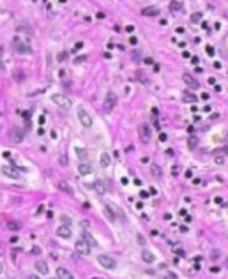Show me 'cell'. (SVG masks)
I'll list each match as a JSON object with an SVG mask.
<instances>
[{"mask_svg":"<svg viewBox=\"0 0 228 279\" xmlns=\"http://www.w3.org/2000/svg\"><path fill=\"white\" fill-rule=\"evenodd\" d=\"M182 80H184V83H186L189 88H193V90L200 88V83H198V80H196L193 74H189V72H184V74H182Z\"/></svg>","mask_w":228,"mask_h":279,"instance_id":"obj_7","label":"cell"},{"mask_svg":"<svg viewBox=\"0 0 228 279\" xmlns=\"http://www.w3.org/2000/svg\"><path fill=\"white\" fill-rule=\"evenodd\" d=\"M51 279H58V278H51Z\"/></svg>","mask_w":228,"mask_h":279,"instance_id":"obj_54","label":"cell"},{"mask_svg":"<svg viewBox=\"0 0 228 279\" xmlns=\"http://www.w3.org/2000/svg\"><path fill=\"white\" fill-rule=\"evenodd\" d=\"M196 143H198V138H196V136H191V138H189V141H188L189 148H194V147H196Z\"/></svg>","mask_w":228,"mask_h":279,"instance_id":"obj_26","label":"cell"},{"mask_svg":"<svg viewBox=\"0 0 228 279\" xmlns=\"http://www.w3.org/2000/svg\"><path fill=\"white\" fill-rule=\"evenodd\" d=\"M39 253H41V249H39L37 245H36V247H32V254H39Z\"/></svg>","mask_w":228,"mask_h":279,"instance_id":"obj_39","label":"cell"},{"mask_svg":"<svg viewBox=\"0 0 228 279\" xmlns=\"http://www.w3.org/2000/svg\"><path fill=\"white\" fill-rule=\"evenodd\" d=\"M193 184H194V186H198V184H202V180H200V178H194V180H193Z\"/></svg>","mask_w":228,"mask_h":279,"instance_id":"obj_50","label":"cell"},{"mask_svg":"<svg viewBox=\"0 0 228 279\" xmlns=\"http://www.w3.org/2000/svg\"><path fill=\"white\" fill-rule=\"evenodd\" d=\"M12 46H14V50H18L20 53H23V55H27V53H32V48L28 46V44H25L21 39H18V37H14V41H12Z\"/></svg>","mask_w":228,"mask_h":279,"instance_id":"obj_6","label":"cell"},{"mask_svg":"<svg viewBox=\"0 0 228 279\" xmlns=\"http://www.w3.org/2000/svg\"><path fill=\"white\" fill-rule=\"evenodd\" d=\"M12 136H14V141H21V138H23V134H21L20 131H14Z\"/></svg>","mask_w":228,"mask_h":279,"instance_id":"obj_28","label":"cell"},{"mask_svg":"<svg viewBox=\"0 0 228 279\" xmlns=\"http://www.w3.org/2000/svg\"><path fill=\"white\" fill-rule=\"evenodd\" d=\"M2 173L5 177H9V178H14V180L20 178V172L16 168H12V166H2Z\"/></svg>","mask_w":228,"mask_h":279,"instance_id":"obj_9","label":"cell"},{"mask_svg":"<svg viewBox=\"0 0 228 279\" xmlns=\"http://www.w3.org/2000/svg\"><path fill=\"white\" fill-rule=\"evenodd\" d=\"M142 260H143L145 263H154L156 256H154V253H152V251H149V249H145V251L142 253Z\"/></svg>","mask_w":228,"mask_h":279,"instance_id":"obj_14","label":"cell"},{"mask_svg":"<svg viewBox=\"0 0 228 279\" xmlns=\"http://www.w3.org/2000/svg\"><path fill=\"white\" fill-rule=\"evenodd\" d=\"M138 242H140V244H145V239H143L142 235H138Z\"/></svg>","mask_w":228,"mask_h":279,"instance_id":"obj_47","label":"cell"},{"mask_svg":"<svg viewBox=\"0 0 228 279\" xmlns=\"http://www.w3.org/2000/svg\"><path fill=\"white\" fill-rule=\"evenodd\" d=\"M126 32H127V34H133V32H134V27H133V25L126 27Z\"/></svg>","mask_w":228,"mask_h":279,"instance_id":"obj_35","label":"cell"},{"mask_svg":"<svg viewBox=\"0 0 228 279\" xmlns=\"http://www.w3.org/2000/svg\"><path fill=\"white\" fill-rule=\"evenodd\" d=\"M83 60H87V55H81V57H76V58H75V64H81Z\"/></svg>","mask_w":228,"mask_h":279,"instance_id":"obj_31","label":"cell"},{"mask_svg":"<svg viewBox=\"0 0 228 279\" xmlns=\"http://www.w3.org/2000/svg\"><path fill=\"white\" fill-rule=\"evenodd\" d=\"M173 154H175V152H173V150H172V148H168V150H166V156H170V157H172V156H173Z\"/></svg>","mask_w":228,"mask_h":279,"instance_id":"obj_45","label":"cell"},{"mask_svg":"<svg viewBox=\"0 0 228 279\" xmlns=\"http://www.w3.org/2000/svg\"><path fill=\"white\" fill-rule=\"evenodd\" d=\"M110 163H112L110 154H101V157H99V164H101V168H108Z\"/></svg>","mask_w":228,"mask_h":279,"instance_id":"obj_15","label":"cell"},{"mask_svg":"<svg viewBox=\"0 0 228 279\" xmlns=\"http://www.w3.org/2000/svg\"><path fill=\"white\" fill-rule=\"evenodd\" d=\"M172 173H173V175H179V166H173V170H172Z\"/></svg>","mask_w":228,"mask_h":279,"instance_id":"obj_44","label":"cell"},{"mask_svg":"<svg viewBox=\"0 0 228 279\" xmlns=\"http://www.w3.org/2000/svg\"><path fill=\"white\" fill-rule=\"evenodd\" d=\"M94 189H96V193L101 194V196L106 193V187H104V184H103L101 180H96V182H94Z\"/></svg>","mask_w":228,"mask_h":279,"instance_id":"obj_17","label":"cell"},{"mask_svg":"<svg viewBox=\"0 0 228 279\" xmlns=\"http://www.w3.org/2000/svg\"><path fill=\"white\" fill-rule=\"evenodd\" d=\"M57 187H58L60 191L67 193V194H73V193H75V191H73V187L69 186V182H66V180H60V182H57Z\"/></svg>","mask_w":228,"mask_h":279,"instance_id":"obj_12","label":"cell"},{"mask_svg":"<svg viewBox=\"0 0 228 279\" xmlns=\"http://www.w3.org/2000/svg\"><path fill=\"white\" fill-rule=\"evenodd\" d=\"M78 118H80V124L83 127H92V117L88 115V111L85 108H78Z\"/></svg>","mask_w":228,"mask_h":279,"instance_id":"obj_2","label":"cell"},{"mask_svg":"<svg viewBox=\"0 0 228 279\" xmlns=\"http://www.w3.org/2000/svg\"><path fill=\"white\" fill-rule=\"evenodd\" d=\"M60 164H64V166L67 164V156H66V154H62V157H60Z\"/></svg>","mask_w":228,"mask_h":279,"instance_id":"obj_33","label":"cell"},{"mask_svg":"<svg viewBox=\"0 0 228 279\" xmlns=\"http://www.w3.org/2000/svg\"><path fill=\"white\" fill-rule=\"evenodd\" d=\"M210 258H212V260L219 258V251H212V253H210Z\"/></svg>","mask_w":228,"mask_h":279,"instance_id":"obj_34","label":"cell"},{"mask_svg":"<svg viewBox=\"0 0 228 279\" xmlns=\"http://www.w3.org/2000/svg\"><path fill=\"white\" fill-rule=\"evenodd\" d=\"M152 175H154V177H159V175H161V168H159L157 164L152 166Z\"/></svg>","mask_w":228,"mask_h":279,"instance_id":"obj_27","label":"cell"},{"mask_svg":"<svg viewBox=\"0 0 228 279\" xmlns=\"http://www.w3.org/2000/svg\"><path fill=\"white\" fill-rule=\"evenodd\" d=\"M168 7H170V11H172V12H175V11H180V9H182V4H180V2H177V0H173V2H170V5H168Z\"/></svg>","mask_w":228,"mask_h":279,"instance_id":"obj_19","label":"cell"},{"mask_svg":"<svg viewBox=\"0 0 228 279\" xmlns=\"http://www.w3.org/2000/svg\"><path fill=\"white\" fill-rule=\"evenodd\" d=\"M76 154H78V157H80V159H87V157H88V152H87L85 148H81V147H78V148H76Z\"/></svg>","mask_w":228,"mask_h":279,"instance_id":"obj_22","label":"cell"},{"mask_svg":"<svg viewBox=\"0 0 228 279\" xmlns=\"http://www.w3.org/2000/svg\"><path fill=\"white\" fill-rule=\"evenodd\" d=\"M184 101H188V103H196V101H198V97H196L194 94L188 92V94H184Z\"/></svg>","mask_w":228,"mask_h":279,"instance_id":"obj_23","label":"cell"},{"mask_svg":"<svg viewBox=\"0 0 228 279\" xmlns=\"http://www.w3.org/2000/svg\"><path fill=\"white\" fill-rule=\"evenodd\" d=\"M140 196H142V198H149V193H147V191H142Z\"/></svg>","mask_w":228,"mask_h":279,"instance_id":"obj_43","label":"cell"},{"mask_svg":"<svg viewBox=\"0 0 228 279\" xmlns=\"http://www.w3.org/2000/svg\"><path fill=\"white\" fill-rule=\"evenodd\" d=\"M97 261H99L101 267H104V269H108V270H112V269L117 267V261H115L112 256H108V254H99V256H97Z\"/></svg>","mask_w":228,"mask_h":279,"instance_id":"obj_4","label":"cell"},{"mask_svg":"<svg viewBox=\"0 0 228 279\" xmlns=\"http://www.w3.org/2000/svg\"><path fill=\"white\" fill-rule=\"evenodd\" d=\"M175 253H177V256H180V258H182V256H186V253H184V251H182V249H177V251H175Z\"/></svg>","mask_w":228,"mask_h":279,"instance_id":"obj_38","label":"cell"},{"mask_svg":"<svg viewBox=\"0 0 228 279\" xmlns=\"http://www.w3.org/2000/svg\"><path fill=\"white\" fill-rule=\"evenodd\" d=\"M34 267H36V272H37V274H44V276L48 274V265H46L44 261H36Z\"/></svg>","mask_w":228,"mask_h":279,"instance_id":"obj_16","label":"cell"},{"mask_svg":"<svg viewBox=\"0 0 228 279\" xmlns=\"http://www.w3.org/2000/svg\"><path fill=\"white\" fill-rule=\"evenodd\" d=\"M2 270H4V265H2V261H0V276H2Z\"/></svg>","mask_w":228,"mask_h":279,"instance_id":"obj_53","label":"cell"},{"mask_svg":"<svg viewBox=\"0 0 228 279\" xmlns=\"http://www.w3.org/2000/svg\"><path fill=\"white\" fill-rule=\"evenodd\" d=\"M159 141H163V143H164V141H168V136H166V133H161V134H159Z\"/></svg>","mask_w":228,"mask_h":279,"instance_id":"obj_32","label":"cell"},{"mask_svg":"<svg viewBox=\"0 0 228 279\" xmlns=\"http://www.w3.org/2000/svg\"><path fill=\"white\" fill-rule=\"evenodd\" d=\"M62 221H64L66 224H69V217H67V215H62Z\"/></svg>","mask_w":228,"mask_h":279,"instance_id":"obj_46","label":"cell"},{"mask_svg":"<svg viewBox=\"0 0 228 279\" xmlns=\"http://www.w3.org/2000/svg\"><path fill=\"white\" fill-rule=\"evenodd\" d=\"M142 14L143 16H157L159 14V9L154 7V5H149V7H143L142 9Z\"/></svg>","mask_w":228,"mask_h":279,"instance_id":"obj_13","label":"cell"},{"mask_svg":"<svg viewBox=\"0 0 228 279\" xmlns=\"http://www.w3.org/2000/svg\"><path fill=\"white\" fill-rule=\"evenodd\" d=\"M115 106H117V96H115L113 92H108L106 94V97H104V103H103V108H104V111L106 113H110V111H113Z\"/></svg>","mask_w":228,"mask_h":279,"instance_id":"obj_3","label":"cell"},{"mask_svg":"<svg viewBox=\"0 0 228 279\" xmlns=\"http://www.w3.org/2000/svg\"><path fill=\"white\" fill-rule=\"evenodd\" d=\"M166 279H177V276H175V274H168V276H166Z\"/></svg>","mask_w":228,"mask_h":279,"instance_id":"obj_51","label":"cell"},{"mask_svg":"<svg viewBox=\"0 0 228 279\" xmlns=\"http://www.w3.org/2000/svg\"><path fill=\"white\" fill-rule=\"evenodd\" d=\"M81 48H83V42H81V41H78V42L75 44V48H73V55H75L78 50H81Z\"/></svg>","mask_w":228,"mask_h":279,"instance_id":"obj_29","label":"cell"},{"mask_svg":"<svg viewBox=\"0 0 228 279\" xmlns=\"http://www.w3.org/2000/svg\"><path fill=\"white\" fill-rule=\"evenodd\" d=\"M28 279H39V278H37V274H30V276H28Z\"/></svg>","mask_w":228,"mask_h":279,"instance_id":"obj_52","label":"cell"},{"mask_svg":"<svg viewBox=\"0 0 228 279\" xmlns=\"http://www.w3.org/2000/svg\"><path fill=\"white\" fill-rule=\"evenodd\" d=\"M75 249L78 254H81V256H88V253H90V244L85 240V239H78L75 244Z\"/></svg>","mask_w":228,"mask_h":279,"instance_id":"obj_5","label":"cell"},{"mask_svg":"<svg viewBox=\"0 0 228 279\" xmlns=\"http://www.w3.org/2000/svg\"><path fill=\"white\" fill-rule=\"evenodd\" d=\"M7 228H9L11 232H18V230L21 228V224H20L18 221H9V223H7Z\"/></svg>","mask_w":228,"mask_h":279,"instance_id":"obj_20","label":"cell"},{"mask_svg":"<svg viewBox=\"0 0 228 279\" xmlns=\"http://www.w3.org/2000/svg\"><path fill=\"white\" fill-rule=\"evenodd\" d=\"M51 101L58 106V108H62V110H71V106H73L71 99L66 97V96H62V94H53V96H51Z\"/></svg>","mask_w":228,"mask_h":279,"instance_id":"obj_1","label":"cell"},{"mask_svg":"<svg viewBox=\"0 0 228 279\" xmlns=\"http://www.w3.org/2000/svg\"><path fill=\"white\" fill-rule=\"evenodd\" d=\"M83 239H85V240H87V242H88V244H96V242H94V240H92V237H90V235H88V233H83Z\"/></svg>","mask_w":228,"mask_h":279,"instance_id":"obj_30","label":"cell"},{"mask_svg":"<svg viewBox=\"0 0 228 279\" xmlns=\"http://www.w3.org/2000/svg\"><path fill=\"white\" fill-rule=\"evenodd\" d=\"M138 134H140V138L143 140V141H149L151 140V129H149V126L147 124H142L138 127Z\"/></svg>","mask_w":228,"mask_h":279,"instance_id":"obj_10","label":"cell"},{"mask_svg":"<svg viewBox=\"0 0 228 279\" xmlns=\"http://www.w3.org/2000/svg\"><path fill=\"white\" fill-rule=\"evenodd\" d=\"M191 175H193V172H191V170H186V178H191Z\"/></svg>","mask_w":228,"mask_h":279,"instance_id":"obj_48","label":"cell"},{"mask_svg":"<svg viewBox=\"0 0 228 279\" xmlns=\"http://www.w3.org/2000/svg\"><path fill=\"white\" fill-rule=\"evenodd\" d=\"M210 272H212V274H218V272H219V267H210Z\"/></svg>","mask_w":228,"mask_h":279,"instance_id":"obj_42","label":"cell"},{"mask_svg":"<svg viewBox=\"0 0 228 279\" xmlns=\"http://www.w3.org/2000/svg\"><path fill=\"white\" fill-rule=\"evenodd\" d=\"M129 42H131V44H136V42H138V39H136L134 35H131V37H129Z\"/></svg>","mask_w":228,"mask_h":279,"instance_id":"obj_36","label":"cell"},{"mask_svg":"<svg viewBox=\"0 0 228 279\" xmlns=\"http://www.w3.org/2000/svg\"><path fill=\"white\" fill-rule=\"evenodd\" d=\"M202 99H203V101H209V99H210V96H209V94H205V92H203V94H202Z\"/></svg>","mask_w":228,"mask_h":279,"instance_id":"obj_40","label":"cell"},{"mask_svg":"<svg viewBox=\"0 0 228 279\" xmlns=\"http://www.w3.org/2000/svg\"><path fill=\"white\" fill-rule=\"evenodd\" d=\"M96 16H97V18H99V20H103V18H104V12H97V14H96Z\"/></svg>","mask_w":228,"mask_h":279,"instance_id":"obj_49","label":"cell"},{"mask_svg":"<svg viewBox=\"0 0 228 279\" xmlns=\"http://www.w3.org/2000/svg\"><path fill=\"white\" fill-rule=\"evenodd\" d=\"M207 53H209V55H212V57H214V48H212V46H207Z\"/></svg>","mask_w":228,"mask_h":279,"instance_id":"obj_37","label":"cell"},{"mask_svg":"<svg viewBox=\"0 0 228 279\" xmlns=\"http://www.w3.org/2000/svg\"><path fill=\"white\" fill-rule=\"evenodd\" d=\"M202 18H203L202 12H194V14L191 16V21H193V23H198V21H202Z\"/></svg>","mask_w":228,"mask_h":279,"instance_id":"obj_25","label":"cell"},{"mask_svg":"<svg viewBox=\"0 0 228 279\" xmlns=\"http://www.w3.org/2000/svg\"><path fill=\"white\" fill-rule=\"evenodd\" d=\"M104 214H106V217L113 223L115 221V214H113V210H112V207L110 205H104Z\"/></svg>","mask_w":228,"mask_h":279,"instance_id":"obj_21","label":"cell"},{"mask_svg":"<svg viewBox=\"0 0 228 279\" xmlns=\"http://www.w3.org/2000/svg\"><path fill=\"white\" fill-rule=\"evenodd\" d=\"M9 242H11V244H16V242H18V237H14V235H12V237L9 239Z\"/></svg>","mask_w":228,"mask_h":279,"instance_id":"obj_41","label":"cell"},{"mask_svg":"<svg viewBox=\"0 0 228 279\" xmlns=\"http://www.w3.org/2000/svg\"><path fill=\"white\" fill-rule=\"evenodd\" d=\"M57 235H58L60 239H71V237H73V230H71L69 224H62V226L57 228Z\"/></svg>","mask_w":228,"mask_h":279,"instance_id":"obj_8","label":"cell"},{"mask_svg":"<svg viewBox=\"0 0 228 279\" xmlns=\"http://www.w3.org/2000/svg\"><path fill=\"white\" fill-rule=\"evenodd\" d=\"M214 156H228V145L227 147H223V148L214 150Z\"/></svg>","mask_w":228,"mask_h":279,"instance_id":"obj_24","label":"cell"},{"mask_svg":"<svg viewBox=\"0 0 228 279\" xmlns=\"http://www.w3.org/2000/svg\"><path fill=\"white\" fill-rule=\"evenodd\" d=\"M57 278L58 279H73V274L67 269H64V267H57Z\"/></svg>","mask_w":228,"mask_h":279,"instance_id":"obj_11","label":"cell"},{"mask_svg":"<svg viewBox=\"0 0 228 279\" xmlns=\"http://www.w3.org/2000/svg\"><path fill=\"white\" fill-rule=\"evenodd\" d=\"M78 173H80V175H90V173H92V168H90V164H85V163H81V164L78 166Z\"/></svg>","mask_w":228,"mask_h":279,"instance_id":"obj_18","label":"cell"}]
</instances>
